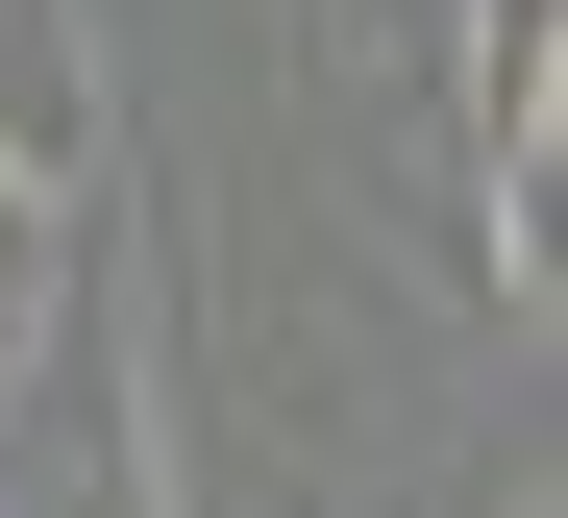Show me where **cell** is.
<instances>
[{"label":"cell","instance_id":"cell-4","mask_svg":"<svg viewBox=\"0 0 568 518\" xmlns=\"http://www.w3.org/2000/svg\"><path fill=\"white\" fill-rule=\"evenodd\" d=\"M519 518H544V494H519Z\"/></svg>","mask_w":568,"mask_h":518},{"label":"cell","instance_id":"cell-2","mask_svg":"<svg viewBox=\"0 0 568 518\" xmlns=\"http://www.w3.org/2000/svg\"><path fill=\"white\" fill-rule=\"evenodd\" d=\"M0 149H26L50 197L100 173V74H74V0H0Z\"/></svg>","mask_w":568,"mask_h":518},{"label":"cell","instance_id":"cell-1","mask_svg":"<svg viewBox=\"0 0 568 518\" xmlns=\"http://www.w3.org/2000/svg\"><path fill=\"white\" fill-rule=\"evenodd\" d=\"M445 124L495 197V296L544 322V124H568V0H445Z\"/></svg>","mask_w":568,"mask_h":518},{"label":"cell","instance_id":"cell-3","mask_svg":"<svg viewBox=\"0 0 568 518\" xmlns=\"http://www.w3.org/2000/svg\"><path fill=\"white\" fill-rule=\"evenodd\" d=\"M50 272H74V197H50L26 149H0V346H26V322H50Z\"/></svg>","mask_w":568,"mask_h":518}]
</instances>
